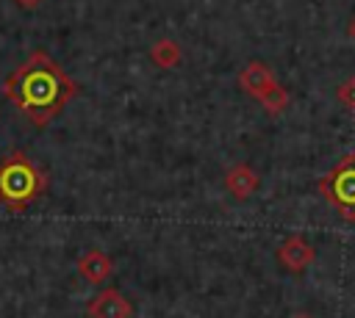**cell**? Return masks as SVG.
Segmentation results:
<instances>
[{
  "label": "cell",
  "instance_id": "obj_10",
  "mask_svg": "<svg viewBox=\"0 0 355 318\" xmlns=\"http://www.w3.org/2000/svg\"><path fill=\"white\" fill-rule=\"evenodd\" d=\"M338 100L344 102V105H349V108H355V77H349L341 88H338Z\"/></svg>",
  "mask_w": 355,
  "mask_h": 318
},
{
  "label": "cell",
  "instance_id": "obj_2",
  "mask_svg": "<svg viewBox=\"0 0 355 318\" xmlns=\"http://www.w3.org/2000/svg\"><path fill=\"white\" fill-rule=\"evenodd\" d=\"M47 191V174L25 155V152H8L0 160V202L19 213Z\"/></svg>",
  "mask_w": 355,
  "mask_h": 318
},
{
  "label": "cell",
  "instance_id": "obj_12",
  "mask_svg": "<svg viewBox=\"0 0 355 318\" xmlns=\"http://www.w3.org/2000/svg\"><path fill=\"white\" fill-rule=\"evenodd\" d=\"M349 33H352V36H355V22H352V28H349Z\"/></svg>",
  "mask_w": 355,
  "mask_h": 318
},
{
  "label": "cell",
  "instance_id": "obj_1",
  "mask_svg": "<svg viewBox=\"0 0 355 318\" xmlns=\"http://www.w3.org/2000/svg\"><path fill=\"white\" fill-rule=\"evenodd\" d=\"M75 94V80L44 50H33L6 77V97L36 127H44L50 119H55Z\"/></svg>",
  "mask_w": 355,
  "mask_h": 318
},
{
  "label": "cell",
  "instance_id": "obj_5",
  "mask_svg": "<svg viewBox=\"0 0 355 318\" xmlns=\"http://www.w3.org/2000/svg\"><path fill=\"white\" fill-rule=\"evenodd\" d=\"M86 312H89V318H130L133 307L116 288H103L100 293H94L89 299Z\"/></svg>",
  "mask_w": 355,
  "mask_h": 318
},
{
  "label": "cell",
  "instance_id": "obj_7",
  "mask_svg": "<svg viewBox=\"0 0 355 318\" xmlns=\"http://www.w3.org/2000/svg\"><path fill=\"white\" fill-rule=\"evenodd\" d=\"M277 260H280V265H283V268H288V271L300 274L302 268H308V265H311V260H313V249H311V243H308L305 238L291 235V238H286V241H283V246L277 249Z\"/></svg>",
  "mask_w": 355,
  "mask_h": 318
},
{
  "label": "cell",
  "instance_id": "obj_3",
  "mask_svg": "<svg viewBox=\"0 0 355 318\" xmlns=\"http://www.w3.org/2000/svg\"><path fill=\"white\" fill-rule=\"evenodd\" d=\"M241 86L244 88H250L269 111H277V108H283L286 105V94L280 91V86L275 83V77H272V72L263 66V64H250L244 72H241Z\"/></svg>",
  "mask_w": 355,
  "mask_h": 318
},
{
  "label": "cell",
  "instance_id": "obj_4",
  "mask_svg": "<svg viewBox=\"0 0 355 318\" xmlns=\"http://www.w3.org/2000/svg\"><path fill=\"white\" fill-rule=\"evenodd\" d=\"M322 191L338 210H347L349 216H355V166L352 163H341L327 180H322Z\"/></svg>",
  "mask_w": 355,
  "mask_h": 318
},
{
  "label": "cell",
  "instance_id": "obj_13",
  "mask_svg": "<svg viewBox=\"0 0 355 318\" xmlns=\"http://www.w3.org/2000/svg\"><path fill=\"white\" fill-rule=\"evenodd\" d=\"M294 318H311V315H305V312H302V315H294Z\"/></svg>",
  "mask_w": 355,
  "mask_h": 318
},
{
  "label": "cell",
  "instance_id": "obj_6",
  "mask_svg": "<svg viewBox=\"0 0 355 318\" xmlns=\"http://www.w3.org/2000/svg\"><path fill=\"white\" fill-rule=\"evenodd\" d=\"M78 274H80V279H86L92 285H103L114 274V263L103 249H86L78 257Z\"/></svg>",
  "mask_w": 355,
  "mask_h": 318
},
{
  "label": "cell",
  "instance_id": "obj_9",
  "mask_svg": "<svg viewBox=\"0 0 355 318\" xmlns=\"http://www.w3.org/2000/svg\"><path fill=\"white\" fill-rule=\"evenodd\" d=\"M150 55H153V61H155V64L169 66V64H175V61L180 58V50H178L172 41H158V44L150 50Z\"/></svg>",
  "mask_w": 355,
  "mask_h": 318
},
{
  "label": "cell",
  "instance_id": "obj_11",
  "mask_svg": "<svg viewBox=\"0 0 355 318\" xmlns=\"http://www.w3.org/2000/svg\"><path fill=\"white\" fill-rule=\"evenodd\" d=\"M19 6H25V8H33V6H39V0H17Z\"/></svg>",
  "mask_w": 355,
  "mask_h": 318
},
{
  "label": "cell",
  "instance_id": "obj_8",
  "mask_svg": "<svg viewBox=\"0 0 355 318\" xmlns=\"http://www.w3.org/2000/svg\"><path fill=\"white\" fill-rule=\"evenodd\" d=\"M225 188H227L236 199H247V196H252L255 188H258V174H255L250 166H244V163L230 166L227 174H225Z\"/></svg>",
  "mask_w": 355,
  "mask_h": 318
}]
</instances>
